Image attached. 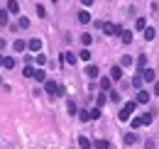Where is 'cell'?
<instances>
[{
  "instance_id": "cell-21",
  "label": "cell",
  "mask_w": 159,
  "mask_h": 149,
  "mask_svg": "<svg viewBox=\"0 0 159 149\" xmlns=\"http://www.w3.org/2000/svg\"><path fill=\"white\" fill-rule=\"evenodd\" d=\"M79 120L81 122H88L91 120V110H79Z\"/></svg>"
},
{
  "instance_id": "cell-11",
  "label": "cell",
  "mask_w": 159,
  "mask_h": 149,
  "mask_svg": "<svg viewBox=\"0 0 159 149\" xmlns=\"http://www.w3.org/2000/svg\"><path fill=\"white\" fill-rule=\"evenodd\" d=\"M110 78H113V81L122 78V66H113V69H110Z\"/></svg>"
},
{
  "instance_id": "cell-2",
  "label": "cell",
  "mask_w": 159,
  "mask_h": 149,
  "mask_svg": "<svg viewBox=\"0 0 159 149\" xmlns=\"http://www.w3.org/2000/svg\"><path fill=\"white\" fill-rule=\"evenodd\" d=\"M135 108H137V100H130V103H125V105H122V110H120V115H118V120L127 122V120H130V115L135 112Z\"/></svg>"
},
{
  "instance_id": "cell-9",
  "label": "cell",
  "mask_w": 159,
  "mask_h": 149,
  "mask_svg": "<svg viewBox=\"0 0 159 149\" xmlns=\"http://www.w3.org/2000/svg\"><path fill=\"white\" fill-rule=\"evenodd\" d=\"M79 22L81 25H88V22H91V12H88V10H81L79 12Z\"/></svg>"
},
{
  "instance_id": "cell-19",
  "label": "cell",
  "mask_w": 159,
  "mask_h": 149,
  "mask_svg": "<svg viewBox=\"0 0 159 149\" xmlns=\"http://www.w3.org/2000/svg\"><path fill=\"white\" fill-rule=\"evenodd\" d=\"M135 142H137V134L135 132H127L125 134V144H135Z\"/></svg>"
},
{
  "instance_id": "cell-38",
  "label": "cell",
  "mask_w": 159,
  "mask_h": 149,
  "mask_svg": "<svg viewBox=\"0 0 159 149\" xmlns=\"http://www.w3.org/2000/svg\"><path fill=\"white\" fill-rule=\"evenodd\" d=\"M81 2H83V7H91V5L96 2V0H81Z\"/></svg>"
},
{
  "instance_id": "cell-26",
  "label": "cell",
  "mask_w": 159,
  "mask_h": 149,
  "mask_svg": "<svg viewBox=\"0 0 159 149\" xmlns=\"http://www.w3.org/2000/svg\"><path fill=\"white\" fill-rule=\"evenodd\" d=\"M142 83H144V78H142V76H135V78H132V86L139 88V91H142Z\"/></svg>"
},
{
  "instance_id": "cell-10",
  "label": "cell",
  "mask_w": 159,
  "mask_h": 149,
  "mask_svg": "<svg viewBox=\"0 0 159 149\" xmlns=\"http://www.w3.org/2000/svg\"><path fill=\"white\" fill-rule=\"evenodd\" d=\"M135 100H137L139 105H144V103H149V93H147V91H139V93H137V98H135Z\"/></svg>"
},
{
  "instance_id": "cell-4",
  "label": "cell",
  "mask_w": 159,
  "mask_h": 149,
  "mask_svg": "<svg viewBox=\"0 0 159 149\" xmlns=\"http://www.w3.org/2000/svg\"><path fill=\"white\" fill-rule=\"evenodd\" d=\"M149 122H152V112H142V115H137V117H135L130 125L137 130V127H142V125H149Z\"/></svg>"
},
{
  "instance_id": "cell-36",
  "label": "cell",
  "mask_w": 159,
  "mask_h": 149,
  "mask_svg": "<svg viewBox=\"0 0 159 149\" xmlns=\"http://www.w3.org/2000/svg\"><path fill=\"white\" fill-rule=\"evenodd\" d=\"M5 69H15V59L7 56V59H5Z\"/></svg>"
},
{
  "instance_id": "cell-20",
  "label": "cell",
  "mask_w": 159,
  "mask_h": 149,
  "mask_svg": "<svg viewBox=\"0 0 159 149\" xmlns=\"http://www.w3.org/2000/svg\"><path fill=\"white\" fill-rule=\"evenodd\" d=\"M79 147L81 149H91V139H88V137H79Z\"/></svg>"
},
{
  "instance_id": "cell-40",
  "label": "cell",
  "mask_w": 159,
  "mask_h": 149,
  "mask_svg": "<svg viewBox=\"0 0 159 149\" xmlns=\"http://www.w3.org/2000/svg\"><path fill=\"white\" fill-rule=\"evenodd\" d=\"M154 95H159V83H154Z\"/></svg>"
},
{
  "instance_id": "cell-34",
  "label": "cell",
  "mask_w": 159,
  "mask_h": 149,
  "mask_svg": "<svg viewBox=\"0 0 159 149\" xmlns=\"http://www.w3.org/2000/svg\"><path fill=\"white\" fill-rule=\"evenodd\" d=\"M79 59H83V61H91V52H88V49H83V52L79 54Z\"/></svg>"
},
{
  "instance_id": "cell-32",
  "label": "cell",
  "mask_w": 159,
  "mask_h": 149,
  "mask_svg": "<svg viewBox=\"0 0 159 149\" xmlns=\"http://www.w3.org/2000/svg\"><path fill=\"white\" fill-rule=\"evenodd\" d=\"M34 61H37V66H44V64H47V56H44V54H37V56H34Z\"/></svg>"
},
{
  "instance_id": "cell-16",
  "label": "cell",
  "mask_w": 159,
  "mask_h": 149,
  "mask_svg": "<svg viewBox=\"0 0 159 149\" xmlns=\"http://www.w3.org/2000/svg\"><path fill=\"white\" fill-rule=\"evenodd\" d=\"M132 61H135V59H132V56H122V59H120V66H122V69H127V66H132Z\"/></svg>"
},
{
  "instance_id": "cell-3",
  "label": "cell",
  "mask_w": 159,
  "mask_h": 149,
  "mask_svg": "<svg viewBox=\"0 0 159 149\" xmlns=\"http://www.w3.org/2000/svg\"><path fill=\"white\" fill-rule=\"evenodd\" d=\"M100 29H103L105 34H110V37H120V34H122V27H120V25H113V22H105Z\"/></svg>"
},
{
  "instance_id": "cell-12",
  "label": "cell",
  "mask_w": 159,
  "mask_h": 149,
  "mask_svg": "<svg viewBox=\"0 0 159 149\" xmlns=\"http://www.w3.org/2000/svg\"><path fill=\"white\" fill-rule=\"evenodd\" d=\"M61 59H64V64H76V61H79V59L71 54V52H64V54H61Z\"/></svg>"
},
{
  "instance_id": "cell-8",
  "label": "cell",
  "mask_w": 159,
  "mask_h": 149,
  "mask_svg": "<svg viewBox=\"0 0 159 149\" xmlns=\"http://www.w3.org/2000/svg\"><path fill=\"white\" fill-rule=\"evenodd\" d=\"M110 83H113V78H100V91L110 93Z\"/></svg>"
},
{
  "instance_id": "cell-25",
  "label": "cell",
  "mask_w": 159,
  "mask_h": 149,
  "mask_svg": "<svg viewBox=\"0 0 159 149\" xmlns=\"http://www.w3.org/2000/svg\"><path fill=\"white\" fill-rule=\"evenodd\" d=\"M7 20H10V12L7 10H0V25H7Z\"/></svg>"
},
{
  "instance_id": "cell-14",
  "label": "cell",
  "mask_w": 159,
  "mask_h": 149,
  "mask_svg": "<svg viewBox=\"0 0 159 149\" xmlns=\"http://www.w3.org/2000/svg\"><path fill=\"white\" fill-rule=\"evenodd\" d=\"M120 39H122V44H130V42H132V32H130V29H122Z\"/></svg>"
},
{
  "instance_id": "cell-37",
  "label": "cell",
  "mask_w": 159,
  "mask_h": 149,
  "mask_svg": "<svg viewBox=\"0 0 159 149\" xmlns=\"http://www.w3.org/2000/svg\"><path fill=\"white\" fill-rule=\"evenodd\" d=\"M37 15H39V17H47V10H44V5H37Z\"/></svg>"
},
{
  "instance_id": "cell-31",
  "label": "cell",
  "mask_w": 159,
  "mask_h": 149,
  "mask_svg": "<svg viewBox=\"0 0 159 149\" xmlns=\"http://www.w3.org/2000/svg\"><path fill=\"white\" fill-rule=\"evenodd\" d=\"M17 27H20V29H27V27H30V20H27V17H20Z\"/></svg>"
},
{
  "instance_id": "cell-27",
  "label": "cell",
  "mask_w": 159,
  "mask_h": 149,
  "mask_svg": "<svg viewBox=\"0 0 159 149\" xmlns=\"http://www.w3.org/2000/svg\"><path fill=\"white\" fill-rule=\"evenodd\" d=\"M135 27L144 32V27H147V20H144V17H137V22H135Z\"/></svg>"
},
{
  "instance_id": "cell-33",
  "label": "cell",
  "mask_w": 159,
  "mask_h": 149,
  "mask_svg": "<svg viewBox=\"0 0 159 149\" xmlns=\"http://www.w3.org/2000/svg\"><path fill=\"white\" fill-rule=\"evenodd\" d=\"M81 42H83V47H88V44L93 42V37H91V34H81Z\"/></svg>"
},
{
  "instance_id": "cell-28",
  "label": "cell",
  "mask_w": 159,
  "mask_h": 149,
  "mask_svg": "<svg viewBox=\"0 0 159 149\" xmlns=\"http://www.w3.org/2000/svg\"><path fill=\"white\" fill-rule=\"evenodd\" d=\"M108 100H110V103H118V100H120V93H118V91H110V93H108Z\"/></svg>"
},
{
  "instance_id": "cell-22",
  "label": "cell",
  "mask_w": 159,
  "mask_h": 149,
  "mask_svg": "<svg viewBox=\"0 0 159 149\" xmlns=\"http://www.w3.org/2000/svg\"><path fill=\"white\" fill-rule=\"evenodd\" d=\"M93 147H96V149H110V142H108V139H98Z\"/></svg>"
},
{
  "instance_id": "cell-6",
  "label": "cell",
  "mask_w": 159,
  "mask_h": 149,
  "mask_svg": "<svg viewBox=\"0 0 159 149\" xmlns=\"http://www.w3.org/2000/svg\"><path fill=\"white\" fill-rule=\"evenodd\" d=\"M27 49H30V52H39L42 49V39H30V42H27Z\"/></svg>"
},
{
  "instance_id": "cell-17",
  "label": "cell",
  "mask_w": 159,
  "mask_h": 149,
  "mask_svg": "<svg viewBox=\"0 0 159 149\" xmlns=\"http://www.w3.org/2000/svg\"><path fill=\"white\" fill-rule=\"evenodd\" d=\"M154 34H157V32H154V27H144V39H147V42H152Z\"/></svg>"
},
{
  "instance_id": "cell-24",
  "label": "cell",
  "mask_w": 159,
  "mask_h": 149,
  "mask_svg": "<svg viewBox=\"0 0 159 149\" xmlns=\"http://www.w3.org/2000/svg\"><path fill=\"white\" fill-rule=\"evenodd\" d=\"M137 66H139V71H144V69H147V56H144V54L137 56Z\"/></svg>"
},
{
  "instance_id": "cell-30",
  "label": "cell",
  "mask_w": 159,
  "mask_h": 149,
  "mask_svg": "<svg viewBox=\"0 0 159 149\" xmlns=\"http://www.w3.org/2000/svg\"><path fill=\"white\" fill-rule=\"evenodd\" d=\"M105 100H108V95H105V93H100L98 98H96V105H98V108H100V105H105Z\"/></svg>"
},
{
  "instance_id": "cell-5",
  "label": "cell",
  "mask_w": 159,
  "mask_h": 149,
  "mask_svg": "<svg viewBox=\"0 0 159 149\" xmlns=\"http://www.w3.org/2000/svg\"><path fill=\"white\" fill-rule=\"evenodd\" d=\"M5 10H7L10 15H17V12H20V2H17V0H7V7H5Z\"/></svg>"
},
{
  "instance_id": "cell-39",
  "label": "cell",
  "mask_w": 159,
  "mask_h": 149,
  "mask_svg": "<svg viewBox=\"0 0 159 149\" xmlns=\"http://www.w3.org/2000/svg\"><path fill=\"white\" fill-rule=\"evenodd\" d=\"M5 59H7V56H2V54H0V66H5Z\"/></svg>"
},
{
  "instance_id": "cell-23",
  "label": "cell",
  "mask_w": 159,
  "mask_h": 149,
  "mask_svg": "<svg viewBox=\"0 0 159 149\" xmlns=\"http://www.w3.org/2000/svg\"><path fill=\"white\" fill-rule=\"evenodd\" d=\"M34 81H39V83H44V81H47V74H44L42 69H37V71H34Z\"/></svg>"
},
{
  "instance_id": "cell-15",
  "label": "cell",
  "mask_w": 159,
  "mask_h": 149,
  "mask_svg": "<svg viewBox=\"0 0 159 149\" xmlns=\"http://www.w3.org/2000/svg\"><path fill=\"white\" fill-rule=\"evenodd\" d=\"M12 49H15V52H25V49H27V42H22V39H15Z\"/></svg>"
},
{
  "instance_id": "cell-29",
  "label": "cell",
  "mask_w": 159,
  "mask_h": 149,
  "mask_svg": "<svg viewBox=\"0 0 159 149\" xmlns=\"http://www.w3.org/2000/svg\"><path fill=\"white\" fill-rule=\"evenodd\" d=\"M66 110L71 112V115H76V112H79V110H76V103H74V100H69V103H66Z\"/></svg>"
},
{
  "instance_id": "cell-35",
  "label": "cell",
  "mask_w": 159,
  "mask_h": 149,
  "mask_svg": "<svg viewBox=\"0 0 159 149\" xmlns=\"http://www.w3.org/2000/svg\"><path fill=\"white\" fill-rule=\"evenodd\" d=\"M98 117H100V108H98V105H96V108L91 110V120H98Z\"/></svg>"
},
{
  "instance_id": "cell-13",
  "label": "cell",
  "mask_w": 159,
  "mask_h": 149,
  "mask_svg": "<svg viewBox=\"0 0 159 149\" xmlns=\"http://www.w3.org/2000/svg\"><path fill=\"white\" fill-rule=\"evenodd\" d=\"M142 78H144V81H147V83H152V81H154V71H152V69H144V71H142Z\"/></svg>"
},
{
  "instance_id": "cell-1",
  "label": "cell",
  "mask_w": 159,
  "mask_h": 149,
  "mask_svg": "<svg viewBox=\"0 0 159 149\" xmlns=\"http://www.w3.org/2000/svg\"><path fill=\"white\" fill-rule=\"evenodd\" d=\"M44 91H47V95H49V98H61V95H64V88H61V86H57L54 81H44Z\"/></svg>"
},
{
  "instance_id": "cell-7",
  "label": "cell",
  "mask_w": 159,
  "mask_h": 149,
  "mask_svg": "<svg viewBox=\"0 0 159 149\" xmlns=\"http://www.w3.org/2000/svg\"><path fill=\"white\" fill-rule=\"evenodd\" d=\"M86 76H88V78H98V66H96V64H88V66H86Z\"/></svg>"
},
{
  "instance_id": "cell-18",
  "label": "cell",
  "mask_w": 159,
  "mask_h": 149,
  "mask_svg": "<svg viewBox=\"0 0 159 149\" xmlns=\"http://www.w3.org/2000/svg\"><path fill=\"white\" fill-rule=\"evenodd\" d=\"M34 71H37V69H32L30 64H27V66L22 69V74H25V78H34Z\"/></svg>"
}]
</instances>
